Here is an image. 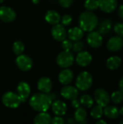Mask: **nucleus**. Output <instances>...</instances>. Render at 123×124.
I'll list each match as a JSON object with an SVG mask.
<instances>
[{"label": "nucleus", "mask_w": 123, "mask_h": 124, "mask_svg": "<svg viewBox=\"0 0 123 124\" xmlns=\"http://www.w3.org/2000/svg\"><path fill=\"white\" fill-rule=\"evenodd\" d=\"M86 41L88 44L94 49L99 48L103 44L102 35L99 31H90L87 36Z\"/></svg>", "instance_id": "obj_7"}, {"label": "nucleus", "mask_w": 123, "mask_h": 124, "mask_svg": "<svg viewBox=\"0 0 123 124\" xmlns=\"http://www.w3.org/2000/svg\"><path fill=\"white\" fill-rule=\"evenodd\" d=\"M71 105H72V107L74 108H75V109L78 108L80 107V105H81L80 102V100H78L77 98H75V99H74V100H72Z\"/></svg>", "instance_id": "obj_37"}, {"label": "nucleus", "mask_w": 123, "mask_h": 124, "mask_svg": "<svg viewBox=\"0 0 123 124\" xmlns=\"http://www.w3.org/2000/svg\"><path fill=\"white\" fill-rule=\"evenodd\" d=\"M17 94L21 99L22 102H24L29 97L30 94V85L25 81L20 82L17 86Z\"/></svg>", "instance_id": "obj_15"}, {"label": "nucleus", "mask_w": 123, "mask_h": 124, "mask_svg": "<svg viewBox=\"0 0 123 124\" xmlns=\"http://www.w3.org/2000/svg\"><path fill=\"white\" fill-rule=\"evenodd\" d=\"M87 118V111L84 108L79 107L76 109L75 114H74V118L75 120L78 123H86V119Z\"/></svg>", "instance_id": "obj_25"}, {"label": "nucleus", "mask_w": 123, "mask_h": 124, "mask_svg": "<svg viewBox=\"0 0 123 124\" xmlns=\"http://www.w3.org/2000/svg\"><path fill=\"white\" fill-rule=\"evenodd\" d=\"M84 7L88 11H94L99 8L98 0H86Z\"/></svg>", "instance_id": "obj_30"}, {"label": "nucleus", "mask_w": 123, "mask_h": 124, "mask_svg": "<svg viewBox=\"0 0 123 124\" xmlns=\"http://www.w3.org/2000/svg\"><path fill=\"white\" fill-rule=\"evenodd\" d=\"M78 23L80 28L86 32H90L94 31L98 25V17L92 12V11H86L82 12L78 19Z\"/></svg>", "instance_id": "obj_2"}, {"label": "nucleus", "mask_w": 123, "mask_h": 124, "mask_svg": "<svg viewBox=\"0 0 123 124\" xmlns=\"http://www.w3.org/2000/svg\"><path fill=\"white\" fill-rule=\"evenodd\" d=\"M104 115L109 119H117L120 116L119 109L115 106L107 105L104 109Z\"/></svg>", "instance_id": "obj_23"}, {"label": "nucleus", "mask_w": 123, "mask_h": 124, "mask_svg": "<svg viewBox=\"0 0 123 124\" xmlns=\"http://www.w3.org/2000/svg\"><path fill=\"white\" fill-rule=\"evenodd\" d=\"M51 123L53 124H62L65 123V121H64V119H63L62 117L57 116H56V117L51 118Z\"/></svg>", "instance_id": "obj_36"}, {"label": "nucleus", "mask_w": 123, "mask_h": 124, "mask_svg": "<svg viewBox=\"0 0 123 124\" xmlns=\"http://www.w3.org/2000/svg\"><path fill=\"white\" fill-rule=\"evenodd\" d=\"M119 114H120L121 116H123V107H122V108L119 110Z\"/></svg>", "instance_id": "obj_41"}, {"label": "nucleus", "mask_w": 123, "mask_h": 124, "mask_svg": "<svg viewBox=\"0 0 123 124\" xmlns=\"http://www.w3.org/2000/svg\"><path fill=\"white\" fill-rule=\"evenodd\" d=\"M51 110H52L53 113L56 116H59L65 115V113L67 110V105L61 100L54 101L53 103H51Z\"/></svg>", "instance_id": "obj_17"}, {"label": "nucleus", "mask_w": 123, "mask_h": 124, "mask_svg": "<svg viewBox=\"0 0 123 124\" xmlns=\"http://www.w3.org/2000/svg\"><path fill=\"white\" fill-rule=\"evenodd\" d=\"M3 105L8 108H17L22 103L21 99L19 95L13 92H5L1 97Z\"/></svg>", "instance_id": "obj_4"}, {"label": "nucleus", "mask_w": 123, "mask_h": 124, "mask_svg": "<svg viewBox=\"0 0 123 124\" xmlns=\"http://www.w3.org/2000/svg\"><path fill=\"white\" fill-rule=\"evenodd\" d=\"M104 115V109L101 106L97 105L91 110V116L94 119H99Z\"/></svg>", "instance_id": "obj_27"}, {"label": "nucleus", "mask_w": 123, "mask_h": 124, "mask_svg": "<svg viewBox=\"0 0 123 124\" xmlns=\"http://www.w3.org/2000/svg\"><path fill=\"white\" fill-rule=\"evenodd\" d=\"M84 43L83 41H81L80 40L79 41H75V43H73L72 44V49L74 52H81L83 51V49H84Z\"/></svg>", "instance_id": "obj_31"}, {"label": "nucleus", "mask_w": 123, "mask_h": 124, "mask_svg": "<svg viewBox=\"0 0 123 124\" xmlns=\"http://www.w3.org/2000/svg\"><path fill=\"white\" fill-rule=\"evenodd\" d=\"M120 124H123V121H121L120 122Z\"/></svg>", "instance_id": "obj_44"}, {"label": "nucleus", "mask_w": 123, "mask_h": 124, "mask_svg": "<svg viewBox=\"0 0 123 124\" xmlns=\"http://www.w3.org/2000/svg\"><path fill=\"white\" fill-rule=\"evenodd\" d=\"M93 84V77L92 75L88 71L81 72L75 81V86L80 91H87L88 90Z\"/></svg>", "instance_id": "obj_3"}, {"label": "nucleus", "mask_w": 123, "mask_h": 124, "mask_svg": "<svg viewBox=\"0 0 123 124\" xmlns=\"http://www.w3.org/2000/svg\"><path fill=\"white\" fill-rule=\"evenodd\" d=\"M112 29V22L109 19H104L99 25V32L102 36L108 35Z\"/></svg>", "instance_id": "obj_22"}, {"label": "nucleus", "mask_w": 123, "mask_h": 124, "mask_svg": "<svg viewBox=\"0 0 123 124\" xmlns=\"http://www.w3.org/2000/svg\"><path fill=\"white\" fill-rule=\"evenodd\" d=\"M51 121V116L46 112H40L34 118V124H49Z\"/></svg>", "instance_id": "obj_24"}, {"label": "nucleus", "mask_w": 123, "mask_h": 124, "mask_svg": "<svg viewBox=\"0 0 123 124\" xmlns=\"http://www.w3.org/2000/svg\"><path fill=\"white\" fill-rule=\"evenodd\" d=\"M67 33L70 40L75 41L80 40L83 37L84 31L80 27H73L69 29Z\"/></svg>", "instance_id": "obj_20"}, {"label": "nucleus", "mask_w": 123, "mask_h": 124, "mask_svg": "<svg viewBox=\"0 0 123 124\" xmlns=\"http://www.w3.org/2000/svg\"><path fill=\"white\" fill-rule=\"evenodd\" d=\"M94 97L96 104L101 106L102 108L106 107L110 102V95L104 89L99 88L96 89L94 94Z\"/></svg>", "instance_id": "obj_6"}, {"label": "nucleus", "mask_w": 123, "mask_h": 124, "mask_svg": "<svg viewBox=\"0 0 123 124\" xmlns=\"http://www.w3.org/2000/svg\"><path fill=\"white\" fill-rule=\"evenodd\" d=\"M107 124V122L104 120H99L96 122V124Z\"/></svg>", "instance_id": "obj_40"}, {"label": "nucleus", "mask_w": 123, "mask_h": 124, "mask_svg": "<svg viewBox=\"0 0 123 124\" xmlns=\"http://www.w3.org/2000/svg\"><path fill=\"white\" fill-rule=\"evenodd\" d=\"M51 33L54 40L57 41H62L67 37V31L65 26L62 24H56L51 28Z\"/></svg>", "instance_id": "obj_10"}, {"label": "nucleus", "mask_w": 123, "mask_h": 124, "mask_svg": "<svg viewBox=\"0 0 123 124\" xmlns=\"http://www.w3.org/2000/svg\"><path fill=\"white\" fill-rule=\"evenodd\" d=\"M15 62L17 68L22 71H28L33 67V61L31 58L26 54H21L17 55Z\"/></svg>", "instance_id": "obj_8"}, {"label": "nucleus", "mask_w": 123, "mask_h": 124, "mask_svg": "<svg viewBox=\"0 0 123 124\" xmlns=\"http://www.w3.org/2000/svg\"><path fill=\"white\" fill-rule=\"evenodd\" d=\"M24 50H25V45L21 41H16L15 42H14L12 45V51L15 54L20 55L23 53Z\"/></svg>", "instance_id": "obj_29"}, {"label": "nucleus", "mask_w": 123, "mask_h": 124, "mask_svg": "<svg viewBox=\"0 0 123 124\" xmlns=\"http://www.w3.org/2000/svg\"><path fill=\"white\" fill-rule=\"evenodd\" d=\"M34 4H38L39 2V0H32Z\"/></svg>", "instance_id": "obj_42"}, {"label": "nucleus", "mask_w": 123, "mask_h": 124, "mask_svg": "<svg viewBox=\"0 0 123 124\" xmlns=\"http://www.w3.org/2000/svg\"><path fill=\"white\" fill-rule=\"evenodd\" d=\"M110 100L115 105L121 104L123 102V93L120 90L114 92L110 96Z\"/></svg>", "instance_id": "obj_28"}, {"label": "nucleus", "mask_w": 123, "mask_h": 124, "mask_svg": "<svg viewBox=\"0 0 123 124\" xmlns=\"http://www.w3.org/2000/svg\"><path fill=\"white\" fill-rule=\"evenodd\" d=\"M99 8L106 13L113 12L117 7V0H98Z\"/></svg>", "instance_id": "obj_13"}, {"label": "nucleus", "mask_w": 123, "mask_h": 124, "mask_svg": "<svg viewBox=\"0 0 123 124\" xmlns=\"http://www.w3.org/2000/svg\"><path fill=\"white\" fill-rule=\"evenodd\" d=\"M45 20L48 23L54 25L59 23L61 17L58 12L53 9H50L46 12L45 15Z\"/></svg>", "instance_id": "obj_19"}, {"label": "nucleus", "mask_w": 123, "mask_h": 124, "mask_svg": "<svg viewBox=\"0 0 123 124\" xmlns=\"http://www.w3.org/2000/svg\"><path fill=\"white\" fill-rule=\"evenodd\" d=\"M114 31L117 34V36H119L123 39V23L121 22L117 23L114 25Z\"/></svg>", "instance_id": "obj_32"}, {"label": "nucleus", "mask_w": 123, "mask_h": 124, "mask_svg": "<svg viewBox=\"0 0 123 124\" xmlns=\"http://www.w3.org/2000/svg\"><path fill=\"white\" fill-rule=\"evenodd\" d=\"M73 2V0H59V4L64 8L70 7Z\"/></svg>", "instance_id": "obj_35"}, {"label": "nucleus", "mask_w": 123, "mask_h": 124, "mask_svg": "<svg viewBox=\"0 0 123 124\" xmlns=\"http://www.w3.org/2000/svg\"><path fill=\"white\" fill-rule=\"evenodd\" d=\"M60 21L62 22V25L64 26H68L72 21V17L70 15H65L62 17Z\"/></svg>", "instance_id": "obj_34"}, {"label": "nucleus", "mask_w": 123, "mask_h": 124, "mask_svg": "<svg viewBox=\"0 0 123 124\" xmlns=\"http://www.w3.org/2000/svg\"><path fill=\"white\" fill-rule=\"evenodd\" d=\"M92 55L87 51L79 52L76 56L75 61L77 64L80 67H86L92 62Z\"/></svg>", "instance_id": "obj_14"}, {"label": "nucleus", "mask_w": 123, "mask_h": 124, "mask_svg": "<svg viewBox=\"0 0 123 124\" xmlns=\"http://www.w3.org/2000/svg\"><path fill=\"white\" fill-rule=\"evenodd\" d=\"M117 15H118L119 17H120L122 20H123V4L120 5V7L118 8Z\"/></svg>", "instance_id": "obj_38"}, {"label": "nucleus", "mask_w": 123, "mask_h": 124, "mask_svg": "<svg viewBox=\"0 0 123 124\" xmlns=\"http://www.w3.org/2000/svg\"><path fill=\"white\" fill-rule=\"evenodd\" d=\"M53 84L51 80L49 77H41L39 78L37 83V88L41 92H43L46 94L49 93L52 89Z\"/></svg>", "instance_id": "obj_16"}, {"label": "nucleus", "mask_w": 123, "mask_h": 124, "mask_svg": "<svg viewBox=\"0 0 123 124\" xmlns=\"http://www.w3.org/2000/svg\"><path fill=\"white\" fill-rule=\"evenodd\" d=\"M60 94L63 98L69 100H72L78 97L79 92L77 87H75L73 86H70L67 84L62 88Z\"/></svg>", "instance_id": "obj_12"}, {"label": "nucleus", "mask_w": 123, "mask_h": 124, "mask_svg": "<svg viewBox=\"0 0 123 124\" xmlns=\"http://www.w3.org/2000/svg\"><path fill=\"white\" fill-rule=\"evenodd\" d=\"M80 104L88 108H91L94 105V99L88 94H83L80 97Z\"/></svg>", "instance_id": "obj_26"}, {"label": "nucleus", "mask_w": 123, "mask_h": 124, "mask_svg": "<svg viewBox=\"0 0 123 124\" xmlns=\"http://www.w3.org/2000/svg\"><path fill=\"white\" fill-rule=\"evenodd\" d=\"M73 78H74L73 72L68 68H64V70H62L59 73L58 76L59 81L63 85H67L70 84L73 80Z\"/></svg>", "instance_id": "obj_18"}, {"label": "nucleus", "mask_w": 123, "mask_h": 124, "mask_svg": "<svg viewBox=\"0 0 123 124\" xmlns=\"http://www.w3.org/2000/svg\"><path fill=\"white\" fill-rule=\"evenodd\" d=\"M3 1H4V0H0V3H2Z\"/></svg>", "instance_id": "obj_43"}, {"label": "nucleus", "mask_w": 123, "mask_h": 124, "mask_svg": "<svg viewBox=\"0 0 123 124\" xmlns=\"http://www.w3.org/2000/svg\"><path fill=\"white\" fill-rule=\"evenodd\" d=\"M75 61L74 54L70 50H64L61 52L57 57V64L62 68H68L72 66Z\"/></svg>", "instance_id": "obj_5"}, {"label": "nucleus", "mask_w": 123, "mask_h": 124, "mask_svg": "<svg viewBox=\"0 0 123 124\" xmlns=\"http://www.w3.org/2000/svg\"><path fill=\"white\" fill-rule=\"evenodd\" d=\"M52 103V99L50 95L43 93L38 92L34 94L29 100L30 107L37 112H46L51 107Z\"/></svg>", "instance_id": "obj_1"}, {"label": "nucleus", "mask_w": 123, "mask_h": 124, "mask_svg": "<svg viewBox=\"0 0 123 124\" xmlns=\"http://www.w3.org/2000/svg\"><path fill=\"white\" fill-rule=\"evenodd\" d=\"M122 65V59L119 56H112L106 61V67L111 70L118 69Z\"/></svg>", "instance_id": "obj_21"}, {"label": "nucleus", "mask_w": 123, "mask_h": 124, "mask_svg": "<svg viewBox=\"0 0 123 124\" xmlns=\"http://www.w3.org/2000/svg\"><path fill=\"white\" fill-rule=\"evenodd\" d=\"M72 41L70 39H64L62 41V47L64 50H71L72 48Z\"/></svg>", "instance_id": "obj_33"}, {"label": "nucleus", "mask_w": 123, "mask_h": 124, "mask_svg": "<svg viewBox=\"0 0 123 124\" xmlns=\"http://www.w3.org/2000/svg\"><path fill=\"white\" fill-rule=\"evenodd\" d=\"M16 12L14 10L7 6L0 7V20L4 23H12L16 18Z\"/></svg>", "instance_id": "obj_9"}, {"label": "nucleus", "mask_w": 123, "mask_h": 124, "mask_svg": "<svg viewBox=\"0 0 123 124\" xmlns=\"http://www.w3.org/2000/svg\"><path fill=\"white\" fill-rule=\"evenodd\" d=\"M119 88H120V90L123 93V76L121 78V79L120 80V82H119Z\"/></svg>", "instance_id": "obj_39"}, {"label": "nucleus", "mask_w": 123, "mask_h": 124, "mask_svg": "<svg viewBox=\"0 0 123 124\" xmlns=\"http://www.w3.org/2000/svg\"><path fill=\"white\" fill-rule=\"evenodd\" d=\"M107 47L108 50L112 52L121 50L123 48V39L119 36L111 37L107 43Z\"/></svg>", "instance_id": "obj_11"}]
</instances>
